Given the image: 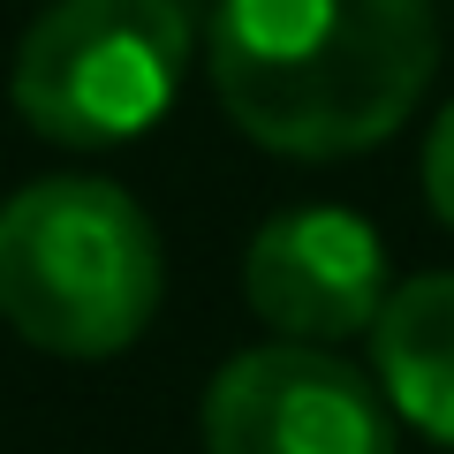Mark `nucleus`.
I'll return each mask as SVG.
<instances>
[{
    "label": "nucleus",
    "instance_id": "1",
    "mask_svg": "<svg viewBox=\"0 0 454 454\" xmlns=\"http://www.w3.org/2000/svg\"><path fill=\"white\" fill-rule=\"evenodd\" d=\"M205 68L227 121L288 160H340L409 121L439 68L432 0H212Z\"/></svg>",
    "mask_w": 454,
    "mask_h": 454
},
{
    "label": "nucleus",
    "instance_id": "2",
    "mask_svg": "<svg viewBox=\"0 0 454 454\" xmlns=\"http://www.w3.org/2000/svg\"><path fill=\"white\" fill-rule=\"evenodd\" d=\"M160 235L121 182L46 175L0 205V318L46 356H121L160 310Z\"/></svg>",
    "mask_w": 454,
    "mask_h": 454
},
{
    "label": "nucleus",
    "instance_id": "3",
    "mask_svg": "<svg viewBox=\"0 0 454 454\" xmlns=\"http://www.w3.org/2000/svg\"><path fill=\"white\" fill-rule=\"evenodd\" d=\"M190 76L182 0H53L23 31L8 98L46 145L114 152L145 137Z\"/></svg>",
    "mask_w": 454,
    "mask_h": 454
},
{
    "label": "nucleus",
    "instance_id": "4",
    "mask_svg": "<svg viewBox=\"0 0 454 454\" xmlns=\"http://www.w3.org/2000/svg\"><path fill=\"white\" fill-rule=\"evenodd\" d=\"M205 454H394V417L333 348L273 340L212 379Z\"/></svg>",
    "mask_w": 454,
    "mask_h": 454
},
{
    "label": "nucleus",
    "instance_id": "5",
    "mask_svg": "<svg viewBox=\"0 0 454 454\" xmlns=\"http://www.w3.org/2000/svg\"><path fill=\"white\" fill-rule=\"evenodd\" d=\"M243 295L280 340H348L387 310V243L348 205H295L243 250Z\"/></svg>",
    "mask_w": 454,
    "mask_h": 454
},
{
    "label": "nucleus",
    "instance_id": "6",
    "mask_svg": "<svg viewBox=\"0 0 454 454\" xmlns=\"http://www.w3.org/2000/svg\"><path fill=\"white\" fill-rule=\"evenodd\" d=\"M379 387L424 439L454 447V273L402 280L379 310Z\"/></svg>",
    "mask_w": 454,
    "mask_h": 454
},
{
    "label": "nucleus",
    "instance_id": "7",
    "mask_svg": "<svg viewBox=\"0 0 454 454\" xmlns=\"http://www.w3.org/2000/svg\"><path fill=\"white\" fill-rule=\"evenodd\" d=\"M424 197H432V212L454 227V98L432 121V137H424Z\"/></svg>",
    "mask_w": 454,
    "mask_h": 454
}]
</instances>
